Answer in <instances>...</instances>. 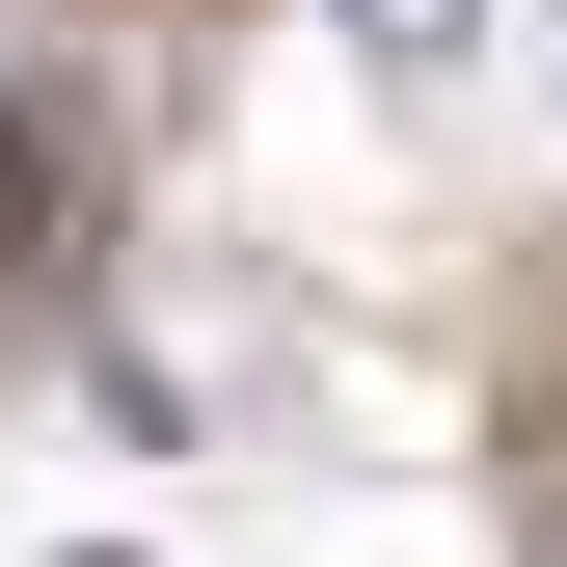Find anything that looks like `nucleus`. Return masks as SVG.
<instances>
[{"label": "nucleus", "instance_id": "obj_2", "mask_svg": "<svg viewBox=\"0 0 567 567\" xmlns=\"http://www.w3.org/2000/svg\"><path fill=\"white\" fill-rule=\"evenodd\" d=\"M0 270H54V135H0Z\"/></svg>", "mask_w": 567, "mask_h": 567}, {"label": "nucleus", "instance_id": "obj_1", "mask_svg": "<svg viewBox=\"0 0 567 567\" xmlns=\"http://www.w3.org/2000/svg\"><path fill=\"white\" fill-rule=\"evenodd\" d=\"M460 28H486V0H351V54H405V82H433Z\"/></svg>", "mask_w": 567, "mask_h": 567}]
</instances>
